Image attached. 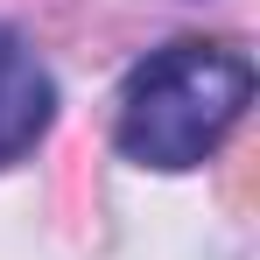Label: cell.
Listing matches in <instances>:
<instances>
[{
  "instance_id": "7a4b0ae2",
  "label": "cell",
  "mask_w": 260,
  "mask_h": 260,
  "mask_svg": "<svg viewBox=\"0 0 260 260\" xmlns=\"http://www.w3.org/2000/svg\"><path fill=\"white\" fill-rule=\"evenodd\" d=\"M49 120H56V78L14 28H0V169L36 148Z\"/></svg>"
},
{
  "instance_id": "6da1fadb",
  "label": "cell",
  "mask_w": 260,
  "mask_h": 260,
  "mask_svg": "<svg viewBox=\"0 0 260 260\" xmlns=\"http://www.w3.org/2000/svg\"><path fill=\"white\" fill-rule=\"evenodd\" d=\"M253 99V63L232 43H169L120 85L113 141L141 169H197Z\"/></svg>"
}]
</instances>
